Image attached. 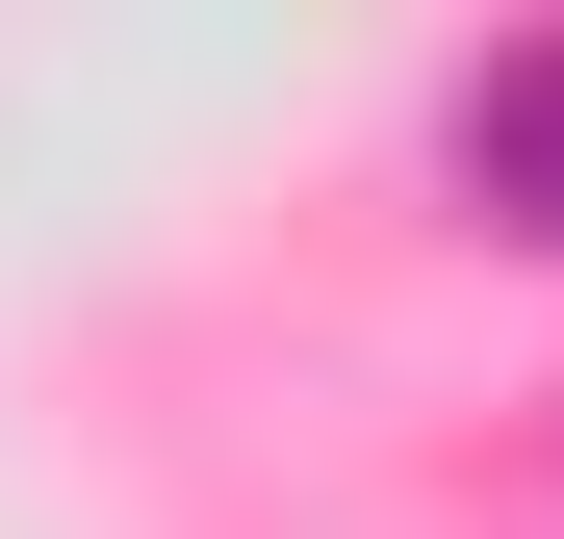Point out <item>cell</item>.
I'll return each instance as SVG.
<instances>
[{"label":"cell","instance_id":"cell-1","mask_svg":"<svg viewBox=\"0 0 564 539\" xmlns=\"http://www.w3.org/2000/svg\"><path fill=\"white\" fill-rule=\"evenodd\" d=\"M462 206H488V231H539V257H564V26H539V52H488V77H462Z\"/></svg>","mask_w":564,"mask_h":539}]
</instances>
